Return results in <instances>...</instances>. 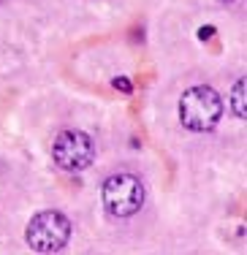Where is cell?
Wrapping results in <instances>:
<instances>
[{
    "instance_id": "6da1fadb",
    "label": "cell",
    "mask_w": 247,
    "mask_h": 255,
    "mask_svg": "<svg viewBox=\"0 0 247 255\" xmlns=\"http://www.w3.org/2000/svg\"><path fill=\"white\" fill-rule=\"evenodd\" d=\"M223 117V101L215 87L198 84L182 93L179 98V123L193 133H209L215 130Z\"/></svg>"
},
{
    "instance_id": "7a4b0ae2",
    "label": "cell",
    "mask_w": 247,
    "mask_h": 255,
    "mask_svg": "<svg viewBox=\"0 0 247 255\" xmlns=\"http://www.w3.org/2000/svg\"><path fill=\"white\" fill-rule=\"evenodd\" d=\"M101 198H104V206L112 217L125 220V217H133L136 212H141L147 190H144V182L136 174L120 171V174H112V177L104 179Z\"/></svg>"
},
{
    "instance_id": "52a82bcc",
    "label": "cell",
    "mask_w": 247,
    "mask_h": 255,
    "mask_svg": "<svg viewBox=\"0 0 247 255\" xmlns=\"http://www.w3.org/2000/svg\"><path fill=\"white\" fill-rule=\"evenodd\" d=\"M212 35H215V27H212V25H204L201 30H198V38H201V41L212 38Z\"/></svg>"
},
{
    "instance_id": "3957f363",
    "label": "cell",
    "mask_w": 247,
    "mask_h": 255,
    "mask_svg": "<svg viewBox=\"0 0 247 255\" xmlns=\"http://www.w3.org/2000/svg\"><path fill=\"white\" fill-rule=\"evenodd\" d=\"M25 239L30 250L38 255L63 253L71 242V220L57 209H44L30 220Z\"/></svg>"
},
{
    "instance_id": "5b68a950",
    "label": "cell",
    "mask_w": 247,
    "mask_h": 255,
    "mask_svg": "<svg viewBox=\"0 0 247 255\" xmlns=\"http://www.w3.org/2000/svg\"><path fill=\"white\" fill-rule=\"evenodd\" d=\"M231 109L239 120L247 117V79L239 76L231 87Z\"/></svg>"
},
{
    "instance_id": "277c9868",
    "label": "cell",
    "mask_w": 247,
    "mask_h": 255,
    "mask_svg": "<svg viewBox=\"0 0 247 255\" xmlns=\"http://www.w3.org/2000/svg\"><path fill=\"white\" fill-rule=\"evenodd\" d=\"M52 160L57 163V168L63 171H84V168L93 166L95 160V144L93 138L84 130L68 128V130H60L52 141Z\"/></svg>"
},
{
    "instance_id": "8992f818",
    "label": "cell",
    "mask_w": 247,
    "mask_h": 255,
    "mask_svg": "<svg viewBox=\"0 0 247 255\" xmlns=\"http://www.w3.org/2000/svg\"><path fill=\"white\" fill-rule=\"evenodd\" d=\"M112 87L117 90V93H125V95H130V93H133V82H130V79H125V76L112 79Z\"/></svg>"
},
{
    "instance_id": "ba28073f",
    "label": "cell",
    "mask_w": 247,
    "mask_h": 255,
    "mask_svg": "<svg viewBox=\"0 0 247 255\" xmlns=\"http://www.w3.org/2000/svg\"><path fill=\"white\" fill-rule=\"evenodd\" d=\"M218 3H220V5H234L237 0H218Z\"/></svg>"
}]
</instances>
